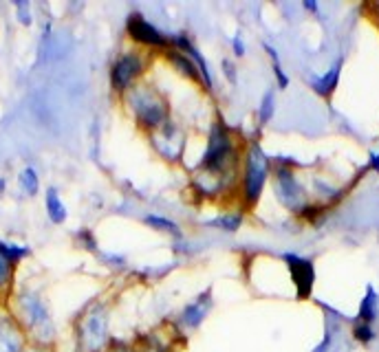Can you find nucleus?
<instances>
[{
	"instance_id": "1",
	"label": "nucleus",
	"mask_w": 379,
	"mask_h": 352,
	"mask_svg": "<svg viewBox=\"0 0 379 352\" xmlns=\"http://www.w3.org/2000/svg\"><path fill=\"white\" fill-rule=\"evenodd\" d=\"M241 161H243V150L239 146L236 135L227 128L220 119H216L210 126L207 133L205 150L199 159L197 169H205V172L214 174H225V176H236L241 174Z\"/></svg>"
},
{
	"instance_id": "2",
	"label": "nucleus",
	"mask_w": 379,
	"mask_h": 352,
	"mask_svg": "<svg viewBox=\"0 0 379 352\" xmlns=\"http://www.w3.org/2000/svg\"><path fill=\"white\" fill-rule=\"evenodd\" d=\"M122 101L133 117L135 126L146 135L156 133L170 119V101L161 90H156L146 82L135 84L128 93L122 95Z\"/></svg>"
},
{
	"instance_id": "3",
	"label": "nucleus",
	"mask_w": 379,
	"mask_h": 352,
	"mask_svg": "<svg viewBox=\"0 0 379 352\" xmlns=\"http://www.w3.org/2000/svg\"><path fill=\"white\" fill-rule=\"evenodd\" d=\"M271 176V161L260 148V143L252 141L250 146L243 150V161H241V178H239V192L241 201L247 210L258 205L260 196L267 187V181Z\"/></svg>"
},
{
	"instance_id": "4",
	"label": "nucleus",
	"mask_w": 379,
	"mask_h": 352,
	"mask_svg": "<svg viewBox=\"0 0 379 352\" xmlns=\"http://www.w3.org/2000/svg\"><path fill=\"white\" fill-rule=\"evenodd\" d=\"M16 310H18V324L20 328L27 330L35 342L49 344L56 339V324L51 317V310L40 293L31 289H24L18 293L16 299Z\"/></svg>"
},
{
	"instance_id": "5",
	"label": "nucleus",
	"mask_w": 379,
	"mask_h": 352,
	"mask_svg": "<svg viewBox=\"0 0 379 352\" xmlns=\"http://www.w3.org/2000/svg\"><path fill=\"white\" fill-rule=\"evenodd\" d=\"M150 58L143 49H126L117 56L111 64L108 71V80H111V90L115 95H124L128 93L135 84L143 80V75L148 71Z\"/></svg>"
},
{
	"instance_id": "6",
	"label": "nucleus",
	"mask_w": 379,
	"mask_h": 352,
	"mask_svg": "<svg viewBox=\"0 0 379 352\" xmlns=\"http://www.w3.org/2000/svg\"><path fill=\"white\" fill-rule=\"evenodd\" d=\"M82 352H106L111 346V315L106 304H95L86 310V315L77 326Z\"/></svg>"
},
{
	"instance_id": "7",
	"label": "nucleus",
	"mask_w": 379,
	"mask_h": 352,
	"mask_svg": "<svg viewBox=\"0 0 379 352\" xmlns=\"http://www.w3.org/2000/svg\"><path fill=\"white\" fill-rule=\"evenodd\" d=\"M273 192H276V199L293 214H303L309 203L305 196V187L300 185V181L293 172L291 165H282L278 163L273 167Z\"/></svg>"
},
{
	"instance_id": "8",
	"label": "nucleus",
	"mask_w": 379,
	"mask_h": 352,
	"mask_svg": "<svg viewBox=\"0 0 379 352\" xmlns=\"http://www.w3.org/2000/svg\"><path fill=\"white\" fill-rule=\"evenodd\" d=\"M126 33L137 49L148 51H168L170 40L168 33H163L156 24H152L141 11H130L126 18Z\"/></svg>"
},
{
	"instance_id": "9",
	"label": "nucleus",
	"mask_w": 379,
	"mask_h": 352,
	"mask_svg": "<svg viewBox=\"0 0 379 352\" xmlns=\"http://www.w3.org/2000/svg\"><path fill=\"white\" fill-rule=\"evenodd\" d=\"M148 137H150L152 150L168 163H179L183 159V154H186V146H188L186 130H183L172 117H170L156 133Z\"/></svg>"
},
{
	"instance_id": "10",
	"label": "nucleus",
	"mask_w": 379,
	"mask_h": 352,
	"mask_svg": "<svg viewBox=\"0 0 379 352\" xmlns=\"http://www.w3.org/2000/svg\"><path fill=\"white\" fill-rule=\"evenodd\" d=\"M282 258H284L287 269H289L291 280L296 284L298 299H307L313 291V284H316V267H313L311 260L296 255V253H284Z\"/></svg>"
},
{
	"instance_id": "11",
	"label": "nucleus",
	"mask_w": 379,
	"mask_h": 352,
	"mask_svg": "<svg viewBox=\"0 0 379 352\" xmlns=\"http://www.w3.org/2000/svg\"><path fill=\"white\" fill-rule=\"evenodd\" d=\"M234 178L236 176H225V174H214V172H205V169H197L192 176V190L197 196L212 201V199H218L229 192V185Z\"/></svg>"
},
{
	"instance_id": "12",
	"label": "nucleus",
	"mask_w": 379,
	"mask_h": 352,
	"mask_svg": "<svg viewBox=\"0 0 379 352\" xmlns=\"http://www.w3.org/2000/svg\"><path fill=\"white\" fill-rule=\"evenodd\" d=\"M210 310H212V291L205 289L201 295L194 297L190 304L183 306L181 315H179V324L186 330H197L207 319V315H210Z\"/></svg>"
},
{
	"instance_id": "13",
	"label": "nucleus",
	"mask_w": 379,
	"mask_h": 352,
	"mask_svg": "<svg viewBox=\"0 0 379 352\" xmlns=\"http://www.w3.org/2000/svg\"><path fill=\"white\" fill-rule=\"evenodd\" d=\"M0 352H24V335L20 324L0 312Z\"/></svg>"
},
{
	"instance_id": "14",
	"label": "nucleus",
	"mask_w": 379,
	"mask_h": 352,
	"mask_svg": "<svg viewBox=\"0 0 379 352\" xmlns=\"http://www.w3.org/2000/svg\"><path fill=\"white\" fill-rule=\"evenodd\" d=\"M163 58L168 60V64L172 67L181 77H186V80L194 82V84H199L203 86L201 82V73H199V67L194 64L192 58H188L186 53H181V51H175V49H168L163 51Z\"/></svg>"
},
{
	"instance_id": "15",
	"label": "nucleus",
	"mask_w": 379,
	"mask_h": 352,
	"mask_svg": "<svg viewBox=\"0 0 379 352\" xmlns=\"http://www.w3.org/2000/svg\"><path fill=\"white\" fill-rule=\"evenodd\" d=\"M339 75H342V60H337L324 75L313 77V80H311V88L316 90L320 97H331L335 93L337 84H339Z\"/></svg>"
},
{
	"instance_id": "16",
	"label": "nucleus",
	"mask_w": 379,
	"mask_h": 352,
	"mask_svg": "<svg viewBox=\"0 0 379 352\" xmlns=\"http://www.w3.org/2000/svg\"><path fill=\"white\" fill-rule=\"evenodd\" d=\"M377 317H379V293L375 291L373 284H369L362 302H360V308H357V321L373 326L377 321Z\"/></svg>"
},
{
	"instance_id": "17",
	"label": "nucleus",
	"mask_w": 379,
	"mask_h": 352,
	"mask_svg": "<svg viewBox=\"0 0 379 352\" xmlns=\"http://www.w3.org/2000/svg\"><path fill=\"white\" fill-rule=\"evenodd\" d=\"M45 207H47V216L54 225H62L64 220L69 218V212H67V205H64L60 192L56 187H49L47 194H45Z\"/></svg>"
},
{
	"instance_id": "18",
	"label": "nucleus",
	"mask_w": 379,
	"mask_h": 352,
	"mask_svg": "<svg viewBox=\"0 0 379 352\" xmlns=\"http://www.w3.org/2000/svg\"><path fill=\"white\" fill-rule=\"evenodd\" d=\"M245 223V214L243 212H223L210 220H205L207 227L218 229V231H225V233H236Z\"/></svg>"
},
{
	"instance_id": "19",
	"label": "nucleus",
	"mask_w": 379,
	"mask_h": 352,
	"mask_svg": "<svg viewBox=\"0 0 379 352\" xmlns=\"http://www.w3.org/2000/svg\"><path fill=\"white\" fill-rule=\"evenodd\" d=\"M143 225L154 229V231H161V233H168V236H175V238H183V231H181V225L175 223L172 218H166L161 214H146L143 216Z\"/></svg>"
},
{
	"instance_id": "20",
	"label": "nucleus",
	"mask_w": 379,
	"mask_h": 352,
	"mask_svg": "<svg viewBox=\"0 0 379 352\" xmlns=\"http://www.w3.org/2000/svg\"><path fill=\"white\" fill-rule=\"evenodd\" d=\"M273 115H276V90L267 88L258 103V112H256L258 126H267L273 119Z\"/></svg>"
},
{
	"instance_id": "21",
	"label": "nucleus",
	"mask_w": 379,
	"mask_h": 352,
	"mask_svg": "<svg viewBox=\"0 0 379 352\" xmlns=\"http://www.w3.org/2000/svg\"><path fill=\"white\" fill-rule=\"evenodd\" d=\"M31 249L24 244H18V242H7V240H0V255H3L9 265H18L22 262L24 258H29Z\"/></svg>"
},
{
	"instance_id": "22",
	"label": "nucleus",
	"mask_w": 379,
	"mask_h": 352,
	"mask_svg": "<svg viewBox=\"0 0 379 352\" xmlns=\"http://www.w3.org/2000/svg\"><path fill=\"white\" fill-rule=\"evenodd\" d=\"M18 185L27 196H35V194L40 192V176H38L35 167L29 165V167L22 169V172L18 174Z\"/></svg>"
},
{
	"instance_id": "23",
	"label": "nucleus",
	"mask_w": 379,
	"mask_h": 352,
	"mask_svg": "<svg viewBox=\"0 0 379 352\" xmlns=\"http://www.w3.org/2000/svg\"><path fill=\"white\" fill-rule=\"evenodd\" d=\"M265 51H267V56L271 60V69H273V77H276V82H278V88L280 90L289 88V75H287L284 69H282V62L278 58V51L273 49L271 44H267V42H265Z\"/></svg>"
},
{
	"instance_id": "24",
	"label": "nucleus",
	"mask_w": 379,
	"mask_h": 352,
	"mask_svg": "<svg viewBox=\"0 0 379 352\" xmlns=\"http://www.w3.org/2000/svg\"><path fill=\"white\" fill-rule=\"evenodd\" d=\"M14 271L16 267L9 265L7 260L0 255V297L7 295L11 291V286H14Z\"/></svg>"
},
{
	"instance_id": "25",
	"label": "nucleus",
	"mask_w": 379,
	"mask_h": 352,
	"mask_svg": "<svg viewBox=\"0 0 379 352\" xmlns=\"http://www.w3.org/2000/svg\"><path fill=\"white\" fill-rule=\"evenodd\" d=\"M375 337H377V333H375V328L371 324H362V321H357L355 326H353V339L355 342H360V344H371V342H375Z\"/></svg>"
},
{
	"instance_id": "26",
	"label": "nucleus",
	"mask_w": 379,
	"mask_h": 352,
	"mask_svg": "<svg viewBox=\"0 0 379 352\" xmlns=\"http://www.w3.org/2000/svg\"><path fill=\"white\" fill-rule=\"evenodd\" d=\"M232 53H234V58H239V60L247 56V44L243 40V33H236L232 37Z\"/></svg>"
},
{
	"instance_id": "27",
	"label": "nucleus",
	"mask_w": 379,
	"mask_h": 352,
	"mask_svg": "<svg viewBox=\"0 0 379 352\" xmlns=\"http://www.w3.org/2000/svg\"><path fill=\"white\" fill-rule=\"evenodd\" d=\"M16 9H18V20L22 24H31L33 18H31V5L29 3H16Z\"/></svg>"
},
{
	"instance_id": "28",
	"label": "nucleus",
	"mask_w": 379,
	"mask_h": 352,
	"mask_svg": "<svg viewBox=\"0 0 379 352\" xmlns=\"http://www.w3.org/2000/svg\"><path fill=\"white\" fill-rule=\"evenodd\" d=\"M223 73L229 80V84H236L239 82V75H236V67H234L232 60H223Z\"/></svg>"
},
{
	"instance_id": "29",
	"label": "nucleus",
	"mask_w": 379,
	"mask_h": 352,
	"mask_svg": "<svg viewBox=\"0 0 379 352\" xmlns=\"http://www.w3.org/2000/svg\"><path fill=\"white\" fill-rule=\"evenodd\" d=\"M106 352H137V348L133 344H126V342H111Z\"/></svg>"
},
{
	"instance_id": "30",
	"label": "nucleus",
	"mask_w": 379,
	"mask_h": 352,
	"mask_svg": "<svg viewBox=\"0 0 379 352\" xmlns=\"http://www.w3.org/2000/svg\"><path fill=\"white\" fill-rule=\"evenodd\" d=\"M111 262V267L113 269H124L126 267V258H122V255H104Z\"/></svg>"
},
{
	"instance_id": "31",
	"label": "nucleus",
	"mask_w": 379,
	"mask_h": 352,
	"mask_svg": "<svg viewBox=\"0 0 379 352\" xmlns=\"http://www.w3.org/2000/svg\"><path fill=\"white\" fill-rule=\"evenodd\" d=\"M369 169L379 174V152H371V159H369Z\"/></svg>"
},
{
	"instance_id": "32",
	"label": "nucleus",
	"mask_w": 379,
	"mask_h": 352,
	"mask_svg": "<svg viewBox=\"0 0 379 352\" xmlns=\"http://www.w3.org/2000/svg\"><path fill=\"white\" fill-rule=\"evenodd\" d=\"M303 7H305L307 11H311V14H318V11H320V5L316 3V0H305Z\"/></svg>"
},
{
	"instance_id": "33",
	"label": "nucleus",
	"mask_w": 379,
	"mask_h": 352,
	"mask_svg": "<svg viewBox=\"0 0 379 352\" xmlns=\"http://www.w3.org/2000/svg\"><path fill=\"white\" fill-rule=\"evenodd\" d=\"M24 352H51V350H47V348H40V346H33V348H27Z\"/></svg>"
},
{
	"instance_id": "34",
	"label": "nucleus",
	"mask_w": 379,
	"mask_h": 352,
	"mask_svg": "<svg viewBox=\"0 0 379 352\" xmlns=\"http://www.w3.org/2000/svg\"><path fill=\"white\" fill-rule=\"evenodd\" d=\"M7 190V181L3 178V176H0V194H3Z\"/></svg>"
}]
</instances>
